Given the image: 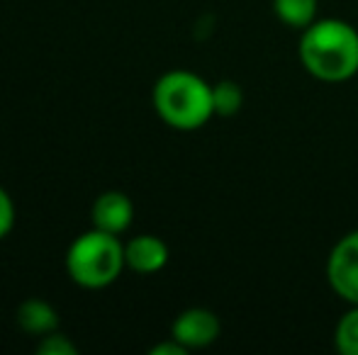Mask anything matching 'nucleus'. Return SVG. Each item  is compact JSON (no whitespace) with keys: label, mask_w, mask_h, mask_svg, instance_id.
Here are the masks:
<instances>
[{"label":"nucleus","mask_w":358,"mask_h":355,"mask_svg":"<svg viewBox=\"0 0 358 355\" xmlns=\"http://www.w3.org/2000/svg\"><path fill=\"white\" fill-rule=\"evenodd\" d=\"M297 56L317 81H351L358 73V29L339 17H317L300 32Z\"/></svg>","instance_id":"obj_1"},{"label":"nucleus","mask_w":358,"mask_h":355,"mask_svg":"<svg viewBox=\"0 0 358 355\" xmlns=\"http://www.w3.org/2000/svg\"><path fill=\"white\" fill-rule=\"evenodd\" d=\"M151 105L161 122L178 132H195L215 117L213 86L185 68L159 76L151 90Z\"/></svg>","instance_id":"obj_2"},{"label":"nucleus","mask_w":358,"mask_h":355,"mask_svg":"<svg viewBox=\"0 0 358 355\" xmlns=\"http://www.w3.org/2000/svg\"><path fill=\"white\" fill-rule=\"evenodd\" d=\"M124 266V243L115 234L90 229L66 251V273L85 289H103L120 278Z\"/></svg>","instance_id":"obj_3"},{"label":"nucleus","mask_w":358,"mask_h":355,"mask_svg":"<svg viewBox=\"0 0 358 355\" xmlns=\"http://www.w3.org/2000/svg\"><path fill=\"white\" fill-rule=\"evenodd\" d=\"M327 282L346 304H358V229L344 234L327 256Z\"/></svg>","instance_id":"obj_4"},{"label":"nucleus","mask_w":358,"mask_h":355,"mask_svg":"<svg viewBox=\"0 0 358 355\" xmlns=\"http://www.w3.org/2000/svg\"><path fill=\"white\" fill-rule=\"evenodd\" d=\"M222 322L213 309L205 307H190L183 309L171 324V336L178 343H183L188 351H200L208 348L220 338Z\"/></svg>","instance_id":"obj_5"},{"label":"nucleus","mask_w":358,"mask_h":355,"mask_svg":"<svg viewBox=\"0 0 358 355\" xmlns=\"http://www.w3.org/2000/svg\"><path fill=\"white\" fill-rule=\"evenodd\" d=\"M132 219H134V204L129 199V195L120 192V190L103 192L93 202V209H90L93 227L100 229V232L115 234V236L127 232L132 227Z\"/></svg>","instance_id":"obj_6"},{"label":"nucleus","mask_w":358,"mask_h":355,"mask_svg":"<svg viewBox=\"0 0 358 355\" xmlns=\"http://www.w3.org/2000/svg\"><path fill=\"white\" fill-rule=\"evenodd\" d=\"M169 263V246L161 236L139 234L124 243V266L137 275H154Z\"/></svg>","instance_id":"obj_7"},{"label":"nucleus","mask_w":358,"mask_h":355,"mask_svg":"<svg viewBox=\"0 0 358 355\" xmlns=\"http://www.w3.org/2000/svg\"><path fill=\"white\" fill-rule=\"evenodd\" d=\"M15 322L29 336H44L59 328V312L39 297H29L15 312Z\"/></svg>","instance_id":"obj_8"},{"label":"nucleus","mask_w":358,"mask_h":355,"mask_svg":"<svg viewBox=\"0 0 358 355\" xmlns=\"http://www.w3.org/2000/svg\"><path fill=\"white\" fill-rule=\"evenodd\" d=\"M273 13L285 27L302 32L317 20L320 0H273Z\"/></svg>","instance_id":"obj_9"},{"label":"nucleus","mask_w":358,"mask_h":355,"mask_svg":"<svg viewBox=\"0 0 358 355\" xmlns=\"http://www.w3.org/2000/svg\"><path fill=\"white\" fill-rule=\"evenodd\" d=\"M334 346L341 355H358V304H349L336 322Z\"/></svg>","instance_id":"obj_10"},{"label":"nucleus","mask_w":358,"mask_h":355,"mask_svg":"<svg viewBox=\"0 0 358 355\" xmlns=\"http://www.w3.org/2000/svg\"><path fill=\"white\" fill-rule=\"evenodd\" d=\"M213 100H215V114L220 117H234L244 105V90L236 81H224L213 86Z\"/></svg>","instance_id":"obj_11"},{"label":"nucleus","mask_w":358,"mask_h":355,"mask_svg":"<svg viewBox=\"0 0 358 355\" xmlns=\"http://www.w3.org/2000/svg\"><path fill=\"white\" fill-rule=\"evenodd\" d=\"M34 351H37L39 355H78V346H76L66 333H62L57 328V331L39 336Z\"/></svg>","instance_id":"obj_12"},{"label":"nucleus","mask_w":358,"mask_h":355,"mask_svg":"<svg viewBox=\"0 0 358 355\" xmlns=\"http://www.w3.org/2000/svg\"><path fill=\"white\" fill-rule=\"evenodd\" d=\"M15 227V202L8 190L0 185V239H5Z\"/></svg>","instance_id":"obj_13"},{"label":"nucleus","mask_w":358,"mask_h":355,"mask_svg":"<svg viewBox=\"0 0 358 355\" xmlns=\"http://www.w3.org/2000/svg\"><path fill=\"white\" fill-rule=\"evenodd\" d=\"M185 353H188V348H185L183 343L176 341L173 336L156 343L154 348H149V355H185Z\"/></svg>","instance_id":"obj_14"}]
</instances>
